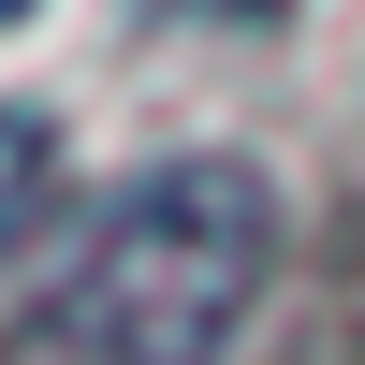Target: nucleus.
Here are the masks:
<instances>
[{
  "label": "nucleus",
  "mask_w": 365,
  "mask_h": 365,
  "mask_svg": "<svg viewBox=\"0 0 365 365\" xmlns=\"http://www.w3.org/2000/svg\"><path fill=\"white\" fill-rule=\"evenodd\" d=\"M263 263H278V190L249 161H146L132 190L88 205L29 336L58 365H220L234 322L263 307Z\"/></svg>",
  "instance_id": "1"
},
{
  "label": "nucleus",
  "mask_w": 365,
  "mask_h": 365,
  "mask_svg": "<svg viewBox=\"0 0 365 365\" xmlns=\"http://www.w3.org/2000/svg\"><path fill=\"white\" fill-rule=\"evenodd\" d=\"M44 190H58V132H44V117H15V103H0V234H15L29 205H44Z\"/></svg>",
  "instance_id": "2"
},
{
  "label": "nucleus",
  "mask_w": 365,
  "mask_h": 365,
  "mask_svg": "<svg viewBox=\"0 0 365 365\" xmlns=\"http://www.w3.org/2000/svg\"><path fill=\"white\" fill-rule=\"evenodd\" d=\"M190 15H292V0H190Z\"/></svg>",
  "instance_id": "3"
},
{
  "label": "nucleus",
  "mask_w": 365,
  "mask_h": 365,
  "mask_svg": "<svg viewBox=\"0 0 365 365\" xmlns=\"http://www.w3.org/2000/svg\"><path fill=\"white\" fill-rule=\"evenodd\" d=\"M0 15H29V0H0Z\"/></svg>",
  "instance_id": "4"
}]
</instances>
